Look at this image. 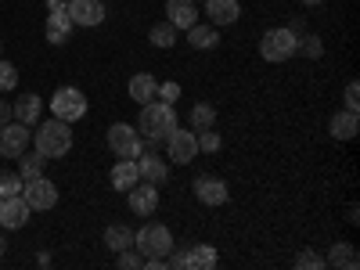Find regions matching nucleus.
Segmentation results:
<instances>
[{"label": "nucleus", "mask_w": 360, "mask_h": 270, "mask_svg": "<svg viewBox=\"0 0 360 270\" xmlns=\"http://www.w3.org/2000/svg\"><path fill=\"white\" fill-rule=\"evenodd\" d=\"M22 198L29 202V209H54L58 205V188L40 173V176H33V180L22 184Z\"/></svg>", "instance_id": "nucleus-8"}, {"label": "nucleus", "mask_w": 360, "mask_h": 270, "mask_svg": "<svg viewBox=\"0 0 360 270\" xmlns=\"http://www.w3.org/2000/svg\"><path fill=\"white\" fill-rule=\"evenodd\" d=\"M188 44L195 47V51H213L217 44H220V33H217V25H191L188 29Z\"/></svg>", "instance_id": "nucleus-23"}, {"label": "nucleus", "mask_w": 360, "mask_h": 270, "mask_svg": "<svg viewBox=\"0 0 360 270\" xmlns=\"http://www.w3.org/2000/svg\"><path fill=\"white\" fill-rule=\"evenodd\" d=\"M295 33L288 25H278V29H266V33L259 37V54L266 58V62H274V65H281V62H288V58L295 54Z\"/></svg>", "instance_id": "nucleus-4"}, {"label": "nucleus", "mask_w": 360, "mask_h": 270, "mask_svg": "<svg viewBox=\"0 0 360 270\" xmlns=\"http://www.w3.org/2000/svg\"><path fill=\"white\" fill-rule=\"evenodd\" d=\"M51 115L54 119H65V123H79L86 115V98L79 86H58L51 94Z\"/></svg>", "instance_id": "nucleus-5"}, {"label": "nucleus", "mask_w": 360, "mask_h": 270, "mask_svg": "<svg viewBox=\"0 0 360 270\" xmlns=\"http://www.w3.org/2000/svg\"><path fill=\"white\" fill-rule=\"evenodd\" d=\"M11 115L18 119V123H25V127H37L40 115H44V98H40V94H22V98L11 105Z\"/></svg>", "instance_id": "nucleus-17"}, {"label": "nucleus", "mask_w": 360, "mask_h": 270, "mask_svg": "<svg viewBox=\"0 0 360 270\" xmlns=\"http://www.w3.org/2000/svg\"><path fill=\"white\" fill-rule=\"evenodd\" d=\"M33 144L44 159H62V155L72 152V130H69L65 119H47L44 127H37Z\"/></svg>", "instance_id": "nucleus-2"}, {"label": "nucleus", "mask_w": 360, "mask_h": 270, "mask_svg": "<svg viewBox=\"0 0 360 270\" xmlns=\"http://www.w3.org/2000/svg\"><path fill=\"white\" fill-rule=\"evenodd\" d=\"M195 198L202 205H227L231 198V188L224 184V176H213V173H205L195 180Z\"/></svg>", "instance_id": "nucleus-11"}, {"label": "nucleus", "mask_w": 360, "mask_h": 270, "mask_svg": "<svg viewBox=\"0 0 360 270\" xmlns=\"http://www.w3.org/2000/svg\"><path fill=\"white\" fill-rule=\"evenodd\" d=\"M195 4H202V0H195Z\"/></svg>", "instance_id": "nucleus-42"}, {"label": "nucleus", "mask_w": 360, "mask_h": 270, "mask_svg": "<svg viewBox=\"0 0 360 270\" xmlns=\"http://www.w3.org/2000/svg\"><path fill=\"white\" fill-rule=\"evenodd\" d=\"M62 8H69V0H47V11H62Z\"/></svg>", "instance_id": "nucleus-39"}, {"label": "nucleus", "mask_w": 360, "mask_h": 270, "mask_svg": "<svg viewBox=\"0 0 360 270\" xmlns=\"http://www.w3.org/2000/svg\"><path fill=\"white\" fill-rule=\"evenodd\" d=\"M130 98L137 101V105H148V101H155V90H159V83H155V76L152 72H137L134 79H130Z\"/></svg>", "instance_id": "nucleus-22"}, {"label": "nucleus", "mask_w": 360, "mask_h": 270, "mask_svg": "<svg viewBox=\"0 0 360 270\" xmlns=\"http://www.w3.org/2000/svg\"><path fill=\"white\" fill-rule=\"evenodd\" d=\"M0 202H4V198H0Z\"/></svg>", "instance_id": "nucleus-43"}, {"label": "nucleus", "mask_w": 360, "mask_h": 270, "mask_svg": "<svg viewBox=\"0 0 360 270\" xmlns=\"http://www.w3.org/2000/svg\"><path fill=\"white\" fill-rule=\"evenodd\" d=\"M205 4V15H209V25H234L238 15H242V4L238 0H202Z\"/></svg>", "instance_id": "nucleus-14"}, {"label": "nucleus", "mask_w": 360, "mask_h": 270, "mask_svg": "<svg viewBox=\"0 0 360 270\" xmlns=\"http://www.w3.org/2000/svg\"><path fill=\"white\" fill-rule=\"evenodd\" d=\"M115 263L119 270H144V256L137 249H123V252H115Z\"/></svg>", "instance_id": "nucleus-31"}, {"label": "nucleus", "mask_w": 360, "mask_h": 270, "mask_svg": "<svg viewBox=\"0 0 360 270\" xmlns=\"http://www.w3.org/2000/svg\"><path fill=\"white\" fill-rule=\"evenodd\" d=\"M127 198H130V209L137 217H152L159 209V188L148 184V180H137V184L127 191Z\"/></svg>", "instance_id": "nucleus-13"}, {"label": "nucleus", "mask_w": 360, "mask_h": 270, "mask_svg": "<svg viewBox=\"0 0 360 270\" xmlns=\"http://www.w3.org/2000/svg\"><path fill=\"white\" fill-rule=\"evenodd\" d=\"M4 123H11V105L0 98V127H4Z\"/></svg>", "instance_id": "nucleus-38"}, {"label": "nucleus", "mask_w": 360, "mask_h": 270, "mask_svg": "<svg viewBox=\"0 0 360 270\" xmlns=\"http://www.w3.org/2000/svg\"><path fill=\"white\" fill-rule=\"evenodd\" d=\"M105 245H108V252L134 249V231H130L127 224H112V227L105 231Z\"/></svg>", "instance_id": "nucleus-25"}, {"label": "nucleus", "mask_w": 360, "mask_h": 270, "mask_svg": "<svg viewBox=\"0 0 360 270\" xmlns=\"http://www.w3.org/2000/svg\"><path fill=\"white\" fill-rule=\"evenodd\" d=\"M134 249L144 259H166V252L173 249V231L166 224H144L134 234Z\"/></svg>", "instance_id": "nucleus-3"}, {"label": "nucleus", "mask_w": 360, "mask_h": 270, "mask_svg": "<svg viewBox=\"0 0 360 270\" xmlns=\"http://www.w3.org/2000/svg\"><path fill=\"white\" fill-rule=\"evenodd\" d=\"M148 40H152V47H159V51H169V47L176 44V29H173L169 22H159V25H152Z\"/></svg>", "instance_id": "nucleus-27"}, {"label": "nucleus", "mask_w": 360, "mask_h": 270, "mask_svg": "<svg viewBox=\"0 0 360 270\" xmlns=\"http://www.w3.org/2000/svg\"><path fill=\"white\" fill-rule=\"evenodd\" d=\"M188 123L195 127V134H198V130H209V127H217V108H213V105H195V108L188 112Z\"/></svg>", "instance_id": "nucleus-26"}, {"label": "nucleus", "mask_w": 360, "mask_h": 270, "mask_svg": "<svg viewBox=\"0 0 360 270\" xmlns=\"http://www.w3.org/2000/svg\"><path fill=\"white\" fill-rule=\"evenodd\" d=\"M332 137L335 141H353L356 137V130H360V119H356V112H349V108H342V112H335L332 115Z\"/></svg>", "instance_id": "nucleus-21"}, {"label": "nucleus", "mask_w": 360, "mask_h": 270, "mask_svg": "<svg viewBox=\"0 0 360 270\" xmlns=\"http://www.w3.org/2000/svg\"><path fill=\"white\" fill-rule=\"evenodd\" d=\"M220 252L213 245H191L188 249V270H213Z\"/></svg>", "instance_id": "nucleus-24"}, {"label": "nucleus", "mask_w": 360, "mask_h": 270, "mask_svg": "<svg viewBox=\"0 0 360 270\" xmlns=\"http://www.w3.org/2000/svg\"><path fill=\"white\" fill-rule=\"evenodd\" d=\"M108 148H112V155H119V159H137V155L144 152L141 134H137V127H130V123L108 127Z\"/></svg>", "instance_id": "nucleus-6"}, {"label": "nucleus", "mask_w": 360, "mask_h": 270, "mask_svg": "<svg viewBox=\"0 0 360 270\" xmlns=\"http://www.w3.org/2000/svg\"><path fill=\"white\" fill-rule=\"evenodd\" d=\"M324 266H332V270H356L360 266V256L349 242H335L332 249H328L324 256Z\"/></svg>", "instance_id": "nucleus-18"}, {"label": "nucleus", "mask_w": 360, "mask_h": 270, "mask_svg": "<svg viewBox=\"0 0 360 270\" xmlns=\"http://www.w3.org/2000/svg\"><path fill=\"white\" fill-rule=\"evenodd\" d=\"M29 217H33V209H29V202L22 195H8L0 202V227L4 231H22L29 224Z\"/></svg>", "instance_id": "nucleus-10"}, {"label": "nucleus", "mask_w": 360, "mask_h": 270, "mask_svg": "<svg viewBox=\"0 0 360 270\" xmlns=\"http://www.w3.org/2000/svg\"><path fill=\"white\" fill-rule=\"evenodd\" d=\"M346 108H349V112L360 108V83H356V79L346 83Z\"/></svg>", "instance_id": "nucleus-36"}, {"label": "nucleus", "mask_w": 360, "mask_h": 270, "mask_svg": "<svg viewBox=\"0 0 360 270\" xmlns=\"http://www.w3.org/2000/svg\"><path fill=\"white\" fill-rule=\"evenodd\" d=\"M295 54H303V58H321V54H324L321 37H317V33H299V40H295Z\"/></svg>", "instance_id": "nucleus-28"}, {"label": "nucleus", "mask_w": 360, "mask_h": 270, "mask_svg": "<svg viewBox=\"0 0 360 270\" xmlns=\"http://www.w3.org/2000/svg\"><path fill=\"white\" fill-rule=\"evenodd\" d=\"M155 98H162L166 105H176V98H180V83H173V79L159 83V90H155Z\"/></svg>", "instance_id": "nucleus-35"}, {"label": "nucleus", "mask_w": 360, "mask_h": 270, "mask_svg": "<svg viewBox=\"0 0 360 270\" xmlns=\"http://www.w3.org/2000/svg\"><path fill=\"white\" fill-rule=\"evenodd\" d=\"M220 134L209 127V130H198V152H220Z\"/></svg>", "instance_id": "nucleus-34"}, {"label": "nucleus", "mask_w": 360, "mask_h": 270, "mask_svg": "<svg viewBox=\"0 0 360 270\" xmlns=\"http://www.w3.org/2000/svg\"><path fill=\"white\" fill-rule=\"evenodd\" d=\"M176 127H180V119H176V108H173V105H166V101H148V105H141L137 134H141L148 144H162Z\"/></svg>", "instance_id": "nucleus-1"}, {"label": "nucleus", "mask_w": 360, "mask_h": 270, "mask_svg": "<svg viewBox=\"0 0 360 270\" xmlns=\"http://www.w3.org/2000/svg\"><path fill=\"white\" fill-rule=\"evenodd\" d=\"M29 141H33V134H29L25 123H4L0 127V152H4L8 159H18L22 152H29Z\"/></svg>", "instance_id": "nucleus-9"}, {"label": "nucleus", "mask_w": 360, "mask_h": 270, "mask_svg": "<svg viewBox=\"0 0 360 270\" xmlns=\"http://www.w3.org/2000/svg\"><path fill=\"white\" fill-rule=\"evenodd\" d=\"M141 180V173H137V159H119L115 166H112V188L115 191H130L134 184Z\"/></svg>", "instance_id": "nucleus-20"}, {"label": "nucleus", "mask_w": 360, "mask_h": 270, "mask_svg": "<svg viewBox=\"0 0 360 270\" xmlns=\"http://www.w3.org/2000/svg\"><path fill=\"white\" fill-rule=\"evenodd\" d=\"M0 155H4V152H0Z\"/></svg>", "instance_id": "nucleus-44"}, {"label": "nucleus", "mask_w": 360, "mask_h": 270, "mask_svg": "<svg viewBox=\"0 0 360 270\" xmlns=\"http://www.w3.org/2000/svg\"><path fill=\"white\" fill-rule=\"evenodd\" d=\"M166 22L173 29H191L198 22V11H195V0H166Z\"/></svg>", "instance_id": "nucleus-16"}, {"label": "nucleus", "mask_w": 360, "mask_h": 270, "mask_svg": "<svg viewBox=\"0 0 360 270\" xmlns=\"http://www.w3.org/2000/svg\"><path fill=\"white\" fill-rule=\"evenodd\" d=\"M299 4H307V8H317V4H321V0H299Z\"/></svg>", "instance_id": "nucleus-41"}, {"label": "nucleus", "mask_w": 360, "mask_h": 270, "mask_svg": "<svg viewBox=\"0 0 360 270\" xmlns=\"http://www.w3.org/2000/svg\"><path fill=\"white\" fill-rule=\"evenodd\" d=\"M18 162H22V169H18V173H22V180H33V176H40V173H44V162H47V159H44L40 152H33V155L22 152V155H18Z\"/></svg>", "instance_id": "nucleus-29"}, {"label": "nucleus", "mask_w": 360, "mask_h": 270, "mask_svg": "<svg viewBox=\"0 0 360 270\" xmlns=\"http://www.w3.org/2000/svg\"><path fill=\"white\" fill-rule=\"evenodd\" d=\"M166 155H169V162H176V166H188V162L198 155V134L176 127V130L166 137Z\"/></svg>", "instance_id": "nucleus-7"}, {"label": "nucleus", "mask_w": 360, "mask_h": 270, "mask_svg": "<svg viewBox=\"0 0 360 270\" xmlns=\"http://www.w3.org/2000/svg\"><path fill=\"white\" fill-rule=\"evenodd\" d=\"M108 15V8L101 4V0H69V18L72 25H83V29H94L101 25Z\"/></svg>", "instance_id": "nucleus-12"}, {"label": "nucleus", "mask_w": 360, "mask_h": 270, "mask_svg": "<svg viewBox=\"0 0 360 270\" xmlns=\"http://www.w3.org/2000/svg\"><path fill=\"white\" fill-rule=\"evenodd\" d=\"M18 86V69L8 62V58H0V94H8V90Z\"/></svg>", "instance_id": "nucleus-30"}, {"label": "nucleus", "mask_w": 360, "mask_h": 270, "mask_svg": "<svg viewBox=\"0 0 360 270\" xmlns=\"http://www.w3.org/2000/svg\"><path fill=\"white\" fill-rule=\"evenodd\" d=\"M166 266H169V270H188V249H184V252H173V249H169V252H166Z\"/></svg>", "instance_id": "nucleus-37"}, {"label": "nucleus", "mask_w": 360, "mask_h": 270, "mask_svg": "<svg viewBox=\"0 0 360 270\" xmlns=\"http://www.w3.org/2000/svg\"><path fill=\"white\" fill-rule=\"evenodd\" d=\"M22 173H0V198H8V195H22Z\"/></svg>", "instance_id": "nucleus-33"}, {"label": "nucleus", "mask_w": 360, "mask_h": 270, "mask_svg": "<svg viewBox=\"0 0 360 270\" xmlns=\"http://www.w3.org/2000/svg\"><path fill=\"white\" fill-rule=\"evenodd\" d=\"M295 270H324V256L314 249H303L295 256Z\"/></svg>", "instance_id": "nucleus-32"}, {"label": "nucleus", "mask_w": 360, "mask_h": 270, "mask_svg": "<svg viewBox=\"0 0 360 270\" xmlns=\"http://www.w3.org/2000/svg\"><path fill=\"white\" fill-rule=\"evenodd\" d=\"M4 252H8V238H4V234H0V256H4Z\"/></svg>", "instance_id": "nucleus-40"}, {"label": "nucleus", "mask_w": 360, "mask_h": 270, "mask_svg": "<svg viewBox=\"0 0 360 270\" xmlns=\"http://www.w3.org/2000/svg\"><path fill=\"white\" fill-rule=\"evenodd\" d=\"M137 173H141V180H148V184H169V166H166V159L162 155H144L141 152V159H137Z\"/></svg>", "instance_id": "nucleus-15"}, {"label": "nucleus", "mask_w": 360, "mask_h": 270, "mask_svg": "<svg viewBox=\"0 0 360 270\" xmlns=\"http://www.w3.org/2000/svg\"><path fill=\"white\" fill-rule=\"evenodd\" d=\"M72 18H69V8H62V11H51L47 15V40L51 44H65L69 37H72Z\"/></svg>", "instance_id": "nucleus-19"}]
</instances>
